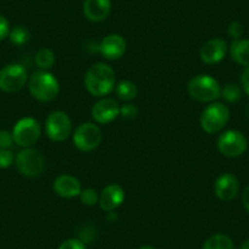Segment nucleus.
Here are the masks:
<instances>
[{"label":"nucleus","mask_w":249,"mask_h":249,"mask_svg":"<svg viewBox=\"0 0 249 249\" xmlns=\"http://www.w3.org/2000/svg\"><path fill=\"white\" fill-rule=\"evenodd\" d=\"M115 71L105 62L93 64L85 75V86L94 97H105L115 88Z\"/></svg>","instance_id":"1"},{"label":"nucleus","mask_w":249,"mask_h":249,"mask_svg":"<svg viewBox=\"0 0 249 249\" xmlns=\"http://www.w3.org/2000/svg\"><path fill=\"white\" fill-rule=\"evenodd\" d=\"M28 89L35 99L43 103L52 102L59 94V81L48 71H36L28 78Z\"/></svg>","instance_id":"2"},{"label":"nucleus","mask_w":249,"mask_h":249,"mask_svg":"<svg viewBox=\"0 0 249 249\" xmlns=\"http://www.w3.org/2000/svg\"><path fill=\"white\" fill-rule=\"evenodd\" d=\"M187 89L193 99L200 103H213L221 97L219 82L209 75L195 76L188 82Z\"/></svg>","instance_id":"3"},{"label":"nucleus","mask_w":249,"mask_h":249,"mask_svg":"<svg viewBox=\"0 0 249 249\" xmlns=\"http://www.w3.org/2000/svg\"><path fill=\"white\" fill-rule=\"evenodd\" d=\"M230 120V109L222 103H214L208 105L200 116V126L207 133L220 132Z\"/></svg>","instance_id":"4"},{"label":"nucleus","mask_w":249,"mask_h":249,"mask_svg":"<svg viewBox=\"0 0 249 249\" xmlns=\"http://www.w3.org/2000/svg\"><path fill=\"white\" fill-rule=\"evenodd\" d=\"M15 165L26 177L39 176L45 166L44 157L35 148H23L15 157Z\"/></svg>","instance_id":"5"},{"label":"nucleus","mask_w":249,"mask_h":249,"mask_svg":"<svg viewBox=\"0 0 249 249\" xmlns=\"http://www.w3.org/2000/svg\"><path fill=\"white\" fill-rule=\"evenodd\" d=\"M40 133H42V130L37 120L33 117H23L18 120L14 126V142L21 148H31L39 140Z\"/></svg>","instance_id":"6"},{"label":"nucleus","mask_w":249,"mask_h":249,"mask_svg":"<svg viewBox=\"0 0 249 249\" xmlns=\"http://www.w3.org/2000/svg\"><path fill=\"white\" fill-rule=\"evenodd\" d=\"M102 130L92 122H83L78 124L73 132V144L81 152H92L102 143Z\"/></svg>","instance_id":"7"},{"label":"nucleus","mask_w":249,"mask_h":249,"mask_svg":"<svg viewBox=\"0 0 249 249\" xmlns=\"http://www.w3.org/2000/svg\"><path fill=\"white\" fill-rule=\"evenodd\" d=\"M45 132L54 142L68 140L72 132V122L69 115L64 111H53L45 120Z\"/></svg>","instance_id":"8"},{"label":"nucleus","mask_w":249,"mask_h":249,"mask_svg":"<svg viewBox=\"0 0 249 249\" xmlns=\"http://www.w3.org/2000/svg\"><path fill=\"white\" fill-rule=\"evenodd\" d=\"M27 81V71L20 64H10L0 70V89L5 93L18 92Z\"/></svg>","instance_id":"9"},{"label":"nucleus","mask_w":249,"mask_h":249,"mask_svg":"<svg viewBox=\"0 0 249 249\" xmlns=\"http://www.w3.org/2000/svg\"><path fill=\"white\" fill-rule=\"evenodd\" d=\"M247 142L246 136L239 131L230 130L220 135L217 140V149L224 157L238 158L246 152Z\"/></svg>","instance_id":"10"},{"label":"nucleus","mask_w":249,"mask_h":249,"mask_svg":"<svg viewBox=\"0 0 249 249\" xmlns=\"http://www.w3.org/2000/svg\"><path fill=\"white\" fill-rule=\"evenodd\" d=\"M120 115V107L112 98H103L92 107V117L95 122L107 124Z\"/></svg>","instance_id":"11"},{"label":"nucleus","mask_w":249,"mask_h":249,"mask_svg":"<svg viewBox=\"0 0 249 249\" xmlns=\"http://www.w3.org/2000/svg\"><path fill=\"white\" fill-rule=\"evenodd\" d=\"M227 53V43L221 38H213L202 45L199 56L208 65H214L221 61Z\"/></svg>","instance_id":"12"},{"label":"nucleus","mask_w":249,"mask_h":249,"mask_svg":"<svg viewBox=\"0 0 249 249\" xmlns=\"http://www.w3.org/2000/svg\"><path fill=\"white\" fill-rule=\"evenodd\" d=\"M126 40L120 35H109L102 39L99 44L100 54L107 60H117L126 53Z\"/></svg>","instance_id":"13"},{"label":"nucleus","mask_w":249,"mask_h":249,"mask_svg":"<svg viewBox=\"0 0 249 249\" xmlns=\"http://www.w3.org/2000/svg\"><path fill=\"white\" fill-rule=\"evenodd\" d=\"M215 195L222 202L233 199L239 191V182L232 174H224L217 177L214 187Z\"/></svg>","instance_id":"14"},{"label":"nucleus","mask_w":249,"mask_h":249,"mask_svg":"<svg viewBox=\"0 0 249 249\" xmlns=\"http://www.w3.org/2000/svg\"><path fill=\"white\" fill-rule=\"evenodd\" d=\"M124 200V191L119 184L104 187L99 195V205L104 212H114Z\"/></svg>","instance_id":"15"},{"label":"nucleus","mask_w":249,"mask_h":249,"mask_svg":"<svg viewBox=\"0 0 249 249\" xmlns=\"http://www.w3.org/2000/svg\"><path fill=\"white\" fill-rule=\"evenodd\" d=\"M54 192L62 198H75L80 196L81 182L71 175H60L53 183Z\"/></svg>","instance_id":"16"},{"label":"nucleus","mask_w":249,"mask_h":249,"mask_svg":"<svg viewBox=\"0 0 249 249\" xmlns=\"http://www.w3.org/2000/svg\"><path fill=\"white\" fill-rule=\"evenodd\" d=\"M111 11L110 0H85L83 14L92 22H100L109 16Z\"/></svg>","instance_id":"17"},{"label":"nucleus","mask_w":249,"mask_h":249,"mask_svg":"<svg viewBox=\"0 0 249 249\" xmlns=\"http://www.w3.org/2000/svg\"><path fill=\"white\" fill-rule=\"evenodd\" d=\"M231 59L238 65L249 68V39H237L230 45Z\"/></svg>","instance_id":"18"},{"label":"nucleus","mask_w":249,"mask_h":249,"mask_svg":"<svg viewBox=\"0 0 249 249\" xmlns=\"http://www.w3.org/2000/svg\"><path fill=\"white\" fill-rule=\"evenodd\" d=\"M202 249H234V244L226 234L216 233L204 242Z\"/></svg>","instance_id":"19"},{"label":"nucleus","mask_w":249,"mask_h":249,"mask_svg":"<svg viewBox=\"0 0 249 249\" xmlns=\"http://www.w3.org/2000/svg\"><path fill=\"white\" fill-rule=\"evenodd\" d=\"M116 95L124 102H131L137 97V86L132 81L124 80L121 81L119 85L115 87Z\"/></svg>","instance_id":"20"},{"label":"nucleus","mask_w":249,"mask_h":249,"mask_svg":"<svg viewBox=\"0 0 249 249\" xmlns=\"http://www.w3.org/2000/svg\"><path fill=\"white\" fill-rule=\"evenodd\" d=\"M35 61L40 70L47 71L49 70L50 68H53V65H54L55 55L54 53L50 49H48V48H42V49L38 50L37 54H36Z\"/></svg>","instance_id":"21"},{"label":"nucleus","mask_w":249,"mask_h":249,"mask_svg":"<svg viewBox=\"0 0 249 249\" xmlns=\"http://www.w3.org/2000/svg\"><path fill=\"white\" fill-rule=\"evenodd\" d=\"M10 42L15 45H23L30 40V32L23 26H16L9 33Z\"/></svg>","instance_id":"22"},{"label":"nucleus","mask_w":249,"mask_h":249,"mask_svg":"<svg viewBox=\"0 0 249 249\" xmlns=\"http://www.w3.org/2000/svg\"><path fill=\"white\" fill-rule=\"evenodd\" d=\"M241 95H242L241 88H239L237 85H233V83L226 85L221 89V97L229 103L237 102V100L241 99Z\"/></svg>","instance_id":"23"},{"label":"nucleus","mask_w":249,"mask_h":249,"mask_svg":"<svg viewBox=\"0 0 249 249\" xmlns=\"http://www.w3.org/2000/svg\"><path fill=\"white\" fill-rule=\"evenodd\" d=\"M80 198L81 202L85 205H87V207H92V205H95L97 203H99V195L93 188H86V190L81 191Z\"/></svg>","instance_id":"24"},{"label":"nucleus","mask_w":249,"mask_h":249,"mask_svg":"<svg viewBox=\"0 0 249 249\" xmlns=\"http://www.w3.org/2000/svg\"><path fill=\"white\" fill-rule=\"evenodd\" d=\"M120 115L124 117V120H133L137 117L138 109L136 105L131 104V103H126L122 107H120Z\"/></svg>","instance_id":"25"},{"label":"nucleus","mask_w":249,"mask_h":249,"mask_svg":"<svg viewBox=\"0 0 249 249\" xmlns=\"http://www.w3.org/2000/svg\"><path fill=\"white\" fill-rule=\"evenodd\" d=\"M15 161L14 153L10 149H0V169H8Z\"/></svg>","instance_id":"26"},{"label":"nucleus","mask_w":249,"mask_h":249,"mask_svg":"<svg viewBox=\"0 0 249 249\" xmlns=\"http://www.w3.org/2000/svg\"><path fill=\"white\" fill-rule=\"evenodd\" d=\"M243 32H244L243 26H242L239 22H237V21L231 22L229 25V27H227V33H229L230 37L233 38L234 40L241 39V37L243 36Z\"/></svg>","instance_id":"27"},{"label":"nucleus","mask_w":249,"mask_h":249,"mask_svg":"<svg viewBox=\"0 0 249 249\" xmlns=\"http://www.w3.org/2000/svg\"><path fill=\"white\" fill-rule=\"evenodd\" d=\"M13 143H15L13 133L5 130L0 131V149H10L13 147Z\"/></svg>","instance_id":"28"},{"label":"nucleus","mask_w":249,"mask_h":249,"mask_svg":"<svg viewBox=\"0 0 249 249\" xmlns=\"http://www.w3.org/2000/svg\"><path fill=\"white\" fill-rule=\"evenodd\" d=\"M59 249H86V246L81 239L69 238L60 244Z\"/></svg>","instance_id":"29"},{"label":"nucleus","mask_w":249,"mask_h":249,"mask_svg":"<svg viewBox=\"0 0 249 249\" xmlns=\"http://www.w3.org/2000/svg\"><path fill=\"white\" fill-rule=\"evenodd\" d=\"M9 33H10L9 21L3 15H0V40H4L6 37H9Z\"/></svg>","instance_id":"30"},{"label":"nucleus","mask_w":249,"mask_h":249,"mask_svg":"<svg viewBox=\"0 0 249 249\" xmlns=\"http://www.w3.org/2000/svg\"><path fill=\"white\" fill-rule=\"evenodd\" d=\"M241 83H242V87H243L244 92L249 95V68H246L244 69L243 72H242Z\"/></svg>","instance_id":"31"},{"label":"nucleus","mask_w":249,"mask_h":249,"mask_svg":"<svg viewBox=\"0 0 249 249\" xmlns=\"http://www.w3.org/2000/svg\"><path fill=\"white\" fill-rule=\"evenodd\" d=\"M242 203H243L244 209L249 213V186L243 191V195H242Z\"/></svg>","instance_id":"32"},{"label":"nucleus","mask_w":249,"mask_h":249,"mask_svg":"<svg viewBox=\"0 0 249 249\" xmlns=\"http://www.w3.org/2000/svg\"><path fill=\"white\" fill-rule=\"evenodd\" d=\"M239 249H249V239H246V241L242 242Z\"/></svg>","instance_id":"33"},{"label":"nucleus","mask_w":249,"mask_h":249,"mask_svg":"<svg viewBox=\"0 0 249 249\" xmlns=\"http://www.w3.org/2000/svg\"><path fill=\"white\" fill-rule=\"evenodd\" d=\"M138 249H157V248L153 246H142V247H140Z\"/></svg>","instance_id":"34"}]
</instances>
